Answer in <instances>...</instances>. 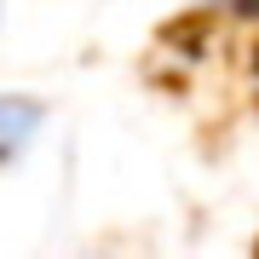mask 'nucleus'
<instances>
[{
    "instance_id": "obj_1",
    "label": "nucleus",
    "mask_w": 259,
    "mask_h": 259,
    "mask_svg": "<svg viewBox=\"0 0 259 259\" xmlns=\"http://www.w3.org/2000/svg\"><path fill=\"white\" fill-rule=\"evenodd\" d=\"M47 127V110L23 93H0V156H18V150Z\"/></svg>"
}]
</instances>
